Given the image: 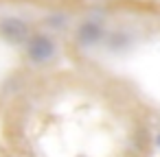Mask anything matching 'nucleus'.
I'll use <instances>...</instances> for the list:
<instances>
[{
    "label": "nucleus",
    "instance_id": "f257e3e1",
    "mask_svg": "<svg viewBox=\"0 0 160 157\" xmlns=\"http://www.w3.org/2000/svg\"><path fill=\"white\" fill-rule=\"evenodd\" d=\"M27 57L33 63H46L57 55V44L51 35L46 33H31V37L24 44Z\"/></svg>",
    "mask_w": 160,
    "mask_h": 157
},
{
    "label": "nucleus",
    "instance_id": "f03ea898",
    "mask_svg": "<svg viewBox=\"0 0 160 157\" xmlns=\"http://www.w3.org/2000/svg\"><path fill=\"white\" fill-rule=\"evenodd\" d=\"M0 37L11 44H27L31 37V26L20 18H5L0 20Z\"/></svg>",
    "mask_w": 160,
    "mask_h": 157
},
{
    "label": "nucleus",
    "instance_id": "7ed1b4c3",
    "mask_svg": "<svg viewBox=\"0 0 160 157\" xmlns=\"http://www.w3.org/2000/svg\"><path fill=\"white\" fill-rule=\"evenodd\" d=\"M75 37H77V42H79L81 46H92V44H99V42L103 39V29H101L99 22L86 20L83 24H79Z\"/></svg>",
    "mask_w": 160,
    "mask_h": 157
},
{
    "label": "nucleus",
    "instance_id": "20e7f679",
    "mask_svg": "<svg viewBox=\"0 0 160 157\" xmlns=\"http://www.w3.org/2000/svg\"><path fill=\"white\" fill-rule=\"evenodd\" d=\"M156 142H158V146H160V135H158V137H156Z\"/></svg>",
    "mask_w": 160,
    "mask_h": 157
}]
</instances>
